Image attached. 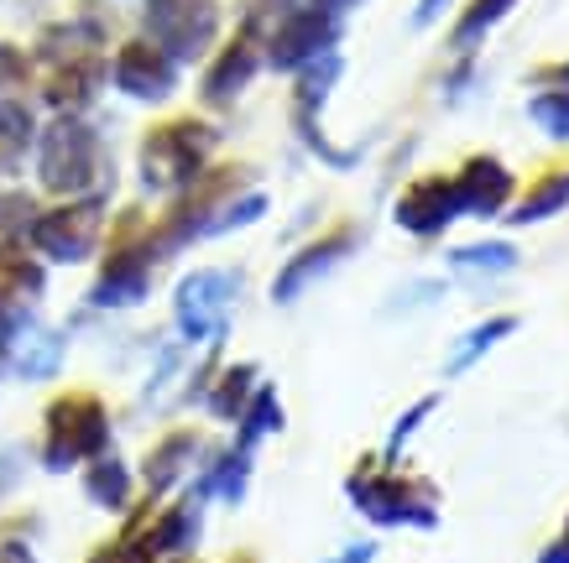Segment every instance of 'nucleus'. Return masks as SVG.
I'll return each instance as SVG.
<instances>
[{"instance_id":"f257e3e1","label":"nucleus","mask_w":569,"mask_h":563,"mask_svg":"<svg viewBox=\"0 0 569 563\" xmlns=\"http://www.w3.org/2000/svg\"><path fill=\"white\" fill-rule=\"evenodd\" d=\"M209 147H214L209 125H199V120H168L141 147V178L152 188H183L193 172L204 168Z\"/></svg>"},{"instance_id":"f03ea898","label":"nucleus","mask_w":569,"mask_h":563,"mask_svg":"<svg viewBox=\"0 0 569 563\" xmlns=\"http://www.w3.org/2000/svg\"><path fill=\"white\" fill-rule=\"evenodd\" d=\"M48 464L52 470H69L73 460L84 454H100L104 449V412L94 396H63L58 408L48 412Z\"/></svg>"},{"instance_id":"7ed1b4c3","label":"nucleus","mask_w":569,"mask_h":563,"mask_svg":"<svg viewBox=\"0 0 569 563\" xmlns=\"http://www.w3.org/2000/svg\"><path fill=\"white\" fill-rule=\"evenodd\" d=\"M350 495H356V506H361L371 522L381 527H392V522H413V527H433L439 512H433V501L423 485H402V480H350Z\"/></svg>"},{"instance_id":"20e7f679","label":"nucleus","mask_w":569,"mask_h":563,"mask_svg":"<svg viewBox=\"0 0 569 563\" xmlns=\"http://www.w3.org/2000/svg\"><path fill=\"white\" fill-rule=\"evenodd\" d=\"M147 27L152 37H162L168 52L193 58L214 37V6L209 0H147Z\"/></svg>"},{"instance_id":"39448f33","label":"nucleus","mask_w":569,"mask_h":563,"mask_svg":"<svg viewBox=\"0 0 569 563\" xmlns=\"http://www.w3.org/2000/svg\"><path fill=\"white\" fill-rule=\"evenodd\" d=\"M89 172H94V137L73 120H58L42 137V183L58 193H73L89 183Z\"/></svg>"},{"instance_id":"423d86ee","label":"nucleus","mask_w":569,"mask_h":563,"mask_svg":"<svg viewBox=\"0 0 569 563\" xmlns=\"http://www.w3.org/2000/svg\"><path fill=\"white\" fill-rule=\"evenodd\" d=\"M455 214H460L455 178H423V183H413L402 199H397V224L413 230V235H439Z\"/></svg>"},{"instance_id":"0eeeda50","label":"nucleus","mask_w":569,"mask_h":563,"mask_svg":"<svg viewBox=\"0 0 569 563\" xmlns=\"http://www.w3.org/2000/svg\"><path fill=\"white\" fill-rule=\"evenodd\" d=\"M94 230H100V204H69L37 224V245L52 261H79V257H89Z\"/></svg>"},{"instance_id":"6e6552de","label":"nucleus","mask_w":569,"mask_h":563,"mask_svg":"<svg viewBox=\"0 0 569 563\" xmlns=\"http://www.w3.org/2000/svg\"><path fill=\"white\" fill-rule=\"evenodd\" d=\"M455 193H460V209H466V214L491 220V214H501L507 199H512V172L501 168L497 157H470L466 168H460V178H455Z\"/></svg>"},{"instance_id":"1a4fd4ad","label":"nucleus","mask_w":569,"mask_h":563,"mask_svg":"<svg viewBox=\"0 0 569 563\" xmlns=\"http://www.w3.org/2000/svg\"><path fill=\"white\" fill-rule=\"evenodd\" d=\"M116 84L126 94H137V100H162L173 89V58L152 48V42H131L121 52V63H116Z\"/></svg>"},{"instance_id":"9d476101","label":"nucleus","mask_w":569,"mask_h":563,"mask_svg":"<svg viewBox=\"0 0 569 563\" xmlns=\"http://www.w3.org/2000/svg\"><path fill=\"white\" fill-rule=\"evenodd\" d=\"M236 298V282L224 272H199L189 277L183 288H178V313H183V329L189 334H209V329L220 324L224 303Z\"/></svg>"},{"instance_id":"9b49d317","label":"nucleus","mask_w":569,"mask_h":563,"mask_svg":"<svg viewBox=\"0 0 569 563\" xmlns=\"http://www.w3.org/2000/svg\"><path fill=\"white\" fill-rule=\"evenodd\" d=\"M335 42V21L325 17V11H303V17L282 21L272 37V63L277 69H298V63H309V58H319V52Z\"/></svg>"},{"instance_id":"f8f14e48","label":"nucleus","mask_w":569,"mask_h":563,"mask_svg":"<svg viewBox=\"0 0 569 563\" xmlns=\"http://www.w3.org/2000/svg\"><path fill=\"white\" fill-rule=\"evenodd\" d=\"M251 73H257V52H251V37H236V42L220 52V63L209 69L204 94H209V100H230V94H236V89H241Z\"/></svg>"},{"instance_id":"ddd939ff","label":"nucleus","mask_w":569,"mask_h":563,"mask_svg":"<svg viewBox=\"0 0 569 563\" xmlns=\"http://www.w3.org/2000/svg\"><path fill=\"white\" fill-rule=\"evenodd\" d=\"M346 251H350V240H346V235H329V240H319L313 251H303V257H298L293 267L282 272V282H277V298H293V292L303 288V282H313V277L325 272V267H335V261L346 257Z\"/></svg>"},{"instance_id":"4468645a","label":"nucleus","mask_w":569,"mask_h":563,"mask_svg":"<svg viewBox=\"0 0 569 563\" xmlns=\"http://www.w3.org/2000/svg\"><path fill=\"white\" fill-rule=\"evenodd\" d=\"M565 204H569V172H549V178H538V183L522 193V204L512 209V224L549 220V214H559Z\"/></svg>"},{"instance_id":"2eb2a0df","label":"nucleus","mask_w":569,"mask_h":563,"mask_svg":"<svg viewBox=\"0 0 569 563\" xmlns=\"http://www.w3.org/2000/svg\"><path fill=\"white\" fill-rule=\"evenodd\" d=\"M512 6H518V0H470V11L460 17V27H455V48L460 52L476 48V42H481V37L491 32L507 11H512Z\"/></svg>"},{"instance_id":"dca6fc26","label":"nucleus","mask_w":569,"mask_h":563,"mask_svg":"<svg viewBox=\"0 0 569 563\" xmlns=\"http://www.w3.org/2000/svg\"><path fill=\"white\" fill-rule=\"evenodd\" d=\"M455 272H486V277H501L518 267V251L512 245H501V240H491V245H460L455 251Z\"/></svg>"},{"instance_id":"f3484780","label":"nucleus","mask_w":569,"mask_h":563,"mask_svg":"<svg viewBox=\"0 0 569 563\" xmlns=\"http://www.w3.org/2000/svg\"><path fill=\"white\" fill-rule=\"evenodd\" d=\"M512 329H518V319H491V324L470 329L466 340L455 344V360H449V371H470V365H476V360H481L486 350H491V344H501V340H507Z\"/></svg>"},{"instance_id":"a211bd4d","label":"nucleus","mask_w":569,"mask_h":563,"mask_svg":"<svg viewBox=\"0 0 569 563\" xmlns=\"http://www.w3.org/2000/svg\"><path fill=\"white\" fill-rule=\"evenodd\" d=\"M528 115H533V125L549 131L553 141H569V89H543V94H533Z\"/></svg>"},{"instance_id":"6ab92c4d","label":"nucleus","mask_w":569,"mask_h":563,"mask_svg":"<svg viewBox=\"0 0 569 563\" xmlns=\"http://www.w3.org/2000/svg\"><path fill=\"white\" fill-rule=\"evenodd\" d=\"M89 89H94V63H69V69L48 84V100L63 104V110H73V104L89 100Z\"/></svg>"},{"instance_id":"aec40b11","label":"nucleus","mask_w":569,"mask_h":563,"mask_svg":"<svg viewBox=\"0 0 569 563\" xmlns=\"http://www.w3.org/2000/svg\"><path fill=\"white\" fill-rule=\"evenodd\" d=\"M189 454H193V439H168V444L152 454V464H147V485H152V491H168Z\"/></svg>"},{"instance_id":"412c9836","label":"nucleus","mask_w":569,"mask_h":563,"mask_svg":"<svg viewBox=\"0 0 569 563\" xmlns=\"http://www.w3.org/2000/svg\"><path fill=\"white\" fill-rule=\"evenodd\" d=\"M89 495L100 501V506H126V470L116 460H104L89 470Z\"/></svg>"},{"instance_id":"4be33fe9","label":"nucleus","mask_w":569,"mask_h":563,"mask_svg":"<svg viewBox=\"0 0 569 563\" xmlns=\"http://www.w3.org/2000/svg\"><path fill=\"white\" fill-rule=\"evenodd\" d=\"M193 522L199 516L183 506V512H173V516H162V527L152 532V547H189L193 543Z\"/></svg>"},{"instance_id":"5701e85b","label":"nucleus","mask_w":569,"mask_h":563,"mask_svg":"<svg viewBox=\"0 0 569 563\" xmlns=\"http://www.w3.org/2000/svg\"><path fill=\"white\" fill-rule=\"evenodd\" d=\"M27 131H32L27 110H21V104H0V147H6V152H11V147H21V141H27Z\"/></svg>"},{"instance_id":"b1692460","label":"nucleus","mask_w":569,"mask_h":563,"mask_svg":"<svg viewBox=\"0 0 569 563\" xmlns=\"http://www.w3.org/2000/svg\"><path fill=\"white\" fill-rule=\"evenodd\" d=\"M246 386H251V371H236L220 392H214V412H224V418H230V412H241V392H246Z\"/></svg>"},{"instance_id":"393cba45","label":"nucleus","mask_w":569,"mask_h":563,"mask_svg":"<svg viewBox=\"0 0 569 563\" xmlns=\"http://www.w3.org/2000/svg\"><path fill=\"white\" fill-rule=\"evenodd\" d=\"M445 6H449V0H418V27H429V21L439 17Z\"/></svg>"},{"instance_id":"a878e982","label":"nucleus","mask_w":569,"mask_h":563,"mask_svg":"<svg viewBox=\"0 0 569 563\" xmlns=\"http://www.w3.org/2000/svg\"><path fill=\"white\" fill-rule=\"evenodd\" d=\"M0 563H32V553H27L21 543H6L0 547Z\"/></svg>"},{"instance_id":"bb28decb","label":"nucleus","mask_w":569,"mask_h":563,"mask_svg":"<svg viewBox=\"0 0 569 563\" xmlns=\"http://www.w3.org/2000/svg\"><path fill=\"white\" fill-rule=\"evenodd\" d=\"M538 563H569V532H565V543H553L549 553H543V559Z\"/></svg>"}]
</instances>
